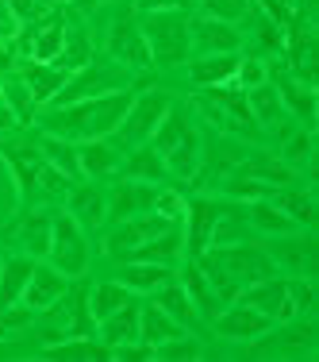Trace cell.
Here are the masks:
<instances>
[{"label": "cell", "mask_w": 319, "mask_h": 362, "mask_svg": "<svg viewBox=\"0 0 319 362\" xmlns=\"http://www.w3.org/2000/svg\"><path fill=\"white\" fill-rule=\"evenodd\" d=\"M131 100H135L131 89L104 93V97H85V100H73V105L50 108L47 116H42V127H47V135H62V139H70V143L108 139V135H116V127L124 124Z\"/></svg>", "instance_id": "1"}, {"label": "cell", "mask_w": 319, "mask_h": 362, "mask_svg": "<svg viewBox=\"0 0 319 362\" xmlns=\"http://www.w3.org/2000/svg\"><path fill=\"white\" fill-rule=\"evenodd\" d=\"M196 266L204 270V278L212 281V289L219 293L223 305H231L246 286L277 274V262L270 258V251H265V247H250V243L208 247L204 255H196Z\"/></svg>", "instance_id": "2"}, {"label": "cell", "mask_w": 319, "mask_h": 362, "mask_svg": "<svg viewBox=\"0 0 319 362\" xmlns=\"http://www.w3.org/2000/svg\"><path fill=\"white\" fill-rule=\"evenodd\" d=\"M235 300L258 308V313L270 316L273 324H289V320H296V316H308V313H312V305H315L312 278H296V274H292V278H277V274H270V278L246 286Z\"/></svg>", "instance_id": "3"}, {"label": "cell", "mask_w": 319, "mask_h": 362, "mask_svg": "<svg viewBox=\"0 0 319 362\" xmlns=\"http://www.w3.org/2000/svg\"><path fill=\"white\" fill-rule=\"evenodd\" d=\"M150 146L158 151V158L166 162V170L174 177H193L196 170H200V132H196L193 119L174 105L162 116V124L154 127Z\"/></svg>", "instance_id": "4"}, {"label": "cell", "mask_w": 319, "mask_h": 362, "mask_svg": "<svg viewBox=\"0 0 319 362\" xmlns=\"http://www.w3.org/2000/svg\"><path fill=\"white\" fill-rule=\"evenodd\" d=\"M143 39L150 47V62L154 66H181L188 58L193 47V20L188 12H143L139 20Z\"/></svg>", "instance_id": "5"}, {"label": "cell", "mask_w": 319, "mask_h": 362, "mask_svg": "<svg viewBox=\"0 0 319 362\" xmlns=\"http://www.w3.org/2000/svg\"><path fill=\"white\" fill-rule=\"evenodd\" d=\"M119 89H131V70L116 58H100V62H89L77 74H70V81L58 89L50 108L73 105V100H85V97H104V93H119Z\"/></svg>", "instance_id": "6"}, {"label": "cell", "mask_w": 319, "mask_h": 362, "mask_svg": "<svg viewBox=\"0 0 319 362\" xmlns=\"http://www.w3.org/2000/svg\"><path fill=\"white\" fill-rule=\"evenodd\" d=\"M50 266L66 278H81L89 270V243H85V228L70 212H54V228H50Z\"/></svg>", "instance_id": "7"}, {"label": "cell", "mask_w": 319, "mask_h": 362, "mask_svg": "<svg viewBox=\"0 0 319 362\" xmlns=\"http://www.w3.org/2000/svg\"><path fill=\"white\" fill-rule=\"evenodd\" d=\"M174 223H181V220H169V216H162V212H139V216H127V220L112 223L104 251H108L112 258H124V262H127V258L139 251L146 239H154L158 231L174 228Z\"/></svg>", "instance_id": "8"}, {"label": "cell", "mask_w": 319, "mask_h": 362, "mask_svg": "<svg viewBox=\"0 0 319 362\" xmlns=\"http://www.w3.org/2000/svg\"><path fill=\"white\" fill-rule=\"evenodd\" d=\"M169 105L174 100L166 97V93H143V97H135L131 100V108H127V116H124V124L116 127V135L124 143H131V146H139V143H150V135H154V127L162 124V116L169 112Z\"/></svg>", "instance_id": "9"}, {"label": "cell", "mask_w": 319, "mask_h": 362, "mask_svg": "<svg viewBox=\"0 0 319 362\" xmlns=\"http://www.w3.org/2000/svg\"><path fill=\"white\" fill-rule=\"evenodd\" d=\"M212 324H215V332H219L223 339H239V343H250V339H258V335H265L270 327H277L270 316H262L258 308L243 305V300L223 305L219 313L212 316Z\"/></svg>", "instance_id": "10"}, {"label": "cell", "mask_w": 319, "mask_h": 362, "mask_svg": "<svg viewBox=\"0 0 319 362\" xmlns=\"http://www.w3.org/2000/svg\"><path fill=\"white\" fill-rule=\"evenodd\" d=\"M315 347V324L312 320H289L284 332H265L258 335V343L250 347V355H312Z\"/></svg>", "instance_id": "11"}, {"label": "cell", "mask_w": 319, "mask_h": 362, "mask_svg": "<svg viewBox=\"0 0 319 362\" xmlns=\"http://www.w3.org/2000/svg\"><path fill=\"white\" fill-rule=\"evenodd\" d=\"M108 50H112V58L116 62H124L127 70H150V47H146V39H143V28H139V20H131V16H124V20H116L112 23V35H108Z\"/></svg>", "instance_id": "12"}, {"label": "cell", "mask_w": 319, "mask_h": 362, "mask_svg": "<svg viewBox=\"0 0 319 362\" xmlns=\"http://www.w3.org/2000/svg\"><path fill=\"white\" fill-rule=\"evenodd\" d=\"M219 212H223V204L219 201H204V197H200V201H193V204H185L181 231H185V251H188V258H196V255L208 251Z\"/></svg>", "instance_id": "13"}, {"label": "cell", "mask_w": 319, "mask_h": 362, "mask_svg": "<svg viewBox=\"0 0 319 362\" xmlns=\"http://www.w3.org/2000/svg\"><path fill=\"white\" fill-rule=\"evenodd\" d=\"M66 286H70V278L58 274L54 266H35L31 278H28V286H23L20 305L31 308V313H50V308L66 297Z\"/></svg>", "instance_id": "14"}, {"label": "cell", "mask_w": 319, "mask_h": 362, "mask_svg": "<svg viewBox=\"0 0 319 362\" xmlns=\"http://www.w3.org/2000/svg\"><path fill=\"white\" fill-rule=\"evenodd\" d=\"M154 197H158V185L124 177L116 189H112V197H108V220L119 223L127 216H139V212H154Z\"/></svg>", "instance_id": "15"}, {"label": "cell", "mask_w": 319, "mask_h": 362, "mask_svg": "<svg viewBox=\"0 0 319 362\" xmlns=\"http://www.w3.org/2000/svg\"><path fill=\"white\" fill-rule=\"evenodd\" d=\"M66 31L70 28H66L58 16H50V20L35 23V28H23L20 50L31 58V62H54L58 50H62V42H66Z\"/></svg>", "instance_id": "16"}, {"label": "cell", "mask_w": 319, "mask_h": 362, "mask_svg": "<svg viewBox=\"0 0 319 362\" xmlns=\"http://www.w3.org/2000/svg\"><path fill=\"white\" fill-rule=\"evenodd\" d=\"M20 81H23V89L31 93L35 105H50V100L58 97V89L70 81V74H66L62 66H54V62H31L28 58V62L20 66Z\"/></svg>", "instance_id": "17"}, {"label": "cell", "mask_w": 319, "mask_h": 362, "mask_svg": "<svg viewBox=\"0 0 319 362\" xmlns=\"http://www.w3.org/2000/svg\"><path fill=\"white\" fill-rule=\"evenodd\" d=\"M193 42L204 50V54H239L243 35L235 31V23H223V20L204 16V20L193 23Z\"/></svg>", "instance_id": "18"}, {"label": "cell", "mask_w": 319, "mask_h": 362, "mask_svg": "<svg viewBox=\"0 0 319 362\" xmlns=\"http://www.w3.org/2000/svg\"><path fill=\"white\" fill-rule=\"evenodd\" d=\"M315 239L312 235H300V239H284L277 251H270V258L277 262V270H289L296 278H315Z\"/></svg>", "instance_id": "19"}, {"label": "cell", "mask_w": 319, "mask_h": 362, "mask_svg": "<svg viewBox=\"0 0 319 362\" xmlns=\"http://www.w3.org/2000/svg\"><path fill=\"white\" fill-rule=\"evenodd\" d=\"M70 216L81 228H100L108 220V193L100 185H70Z\"/></svg>", "instance_id": "20"}, {"label": "cell", "mask_w": 319, "mask_h": 362, "mask_svg": "<svg viewBox=\"0 0 319 362\" xmlns=\"http://www.w3.org/2000/svg\"><path fill=\"white\" fill-rule=\"evenodd\" d=\"M77 166H81V177L89 181L112 177L119 170V151L108 139H85L77 143Z\"/></svg>", "instance_id": "21"}, {"label": "cell", "mask_w": 319, "mask_h": 362, "mask_svg": "<svg viewBox=\"0 0 319 362\" xmlns=\"http://www.w3.org/2000/svg\"><path fill=\"white\" fill-rule=\"evenodd\" d=\"M235 174L262 181L265 189H284V185H292V177H296L292 166L284 158H277V154H250V158H243L235 166Z\"/></svg>", "instance_id": "22"}, {"label": "cell", "mask_w": 319, "mask_h": 362, "mask_svg": "<svg viewBox=\"0 0 319 362\" xmlns=\"http://www.w3.org/2000/svg\"><path fill=\"white\" fill-rule=\"evenodd\" d=\"M174 278H177V270L166 266V262H127L124 274H119V281H124L131 293H154Z\"/></svg>", "instance_id": "23"}, {"label": "cell", "mask_w": 319, "mask_h": 362, "mask_svg": "<svg viewBox=\"0 0 319 362\" xmlns=\"http://www.w3.org/2000/svg\"><path fill=\"white\" fill-rule=\"evenodd\" d=\"M181 286H185V293L193 297V305H196V313L204 316V320H212L215 313L223 308V300H219V293L212 289V281L204 278V270L196 266V258H188V266H185V274H181Z\"/></svg>", "instance_id": "24"}, {"label": "cell", "mask_w": 319, "mask_h": 362, "mask_svg": "<svg viewBox=\"0 0 319 362\" xmlns=\"http://www.w3.org/2000/svg\"><path fill=\"white\" fill-rule=\"evenodd\" d=\"M239 70V54H204L188 66V77L204 89H215V85H231Z\"/></svg>", "instance_id": "25"}, {"label": "cell", "mask_w": 319, "mask_h": 362, "mask_svg": "<svg viewBox=\"0 0 319 362\" xmlns=\"http://www.w3.org/2000/svg\"><path fill=\"white\" fill-rule=\"evenodd\" d=\"M188 327H181L169 313H162L158 305H139V339L150 343V347H158V343L174 339V335H185Z\"/></svg>", "instance_id": "26"}, {"label": "cell", "mask_w": 319, "mask_h": 362, "mask_svg": "<svg viewBox=\"0 0 319 362\" xmlns=\"http://www.w3.org/2000/svg\"><path fill=\"white\" fill-rule=\"evenodd\" d=\"M154 305L162 308V313H169L181 327H196V320H200V313H196V305H193V297L185 293V286L174 278V281H166L162 289H154Z\"/></svg>", "instance_id": "27"}, {"label": "cell", "mask_w": 319, "mask_h": 362, "mask_svg": "<svg viewBox=\"0 0 319 362\" xmlns=\"http://www.w3.org/2000/svg\"><path fill=\"white\" fill-rule=\"evenodd\" d=\"M31 270H35V262H31L28 255H12V258H4V266H0V308L20 305L23 286H28Z\"/></svg>", "instance_id": "28"}, {"label": "cell", "mask_w": 319, "mask_h": 362, "mask_svg": "<svg viewBox=\"0 0 319 362\" xmlns=\"http://www.w3.org/2000/svg\"><path fill=\"white\" fill-rule=\"evenodd\" d=\"M243 93H246V108H250V116H254V124H258V127H273V124H281L284 105H281L277 85L262 81V85H254V89H243Z\"/></svg>", "instance_id": "29"}, {"label": "cell", "mask_w": 319, "mask_h": 362, "mask_svg": "<svg viewBox=\"0 0 319 362\" xmlns=\"http://www.w3.org/2000/svg\"><path fill=\"white\" fill-rule=\"evenodd\" d=\"M166 162L158 158V151H154L150 143H139L131 154H127V162H124V177H131V181H146V185H158V181H166Z\"/></svg>", "instance_id": "30"}, {"label": "cell", "mask_w": 319, "mask_h": 362, "mask_svg": "<svg viewBox=\"0 0 319 362\" xmlns=\"http://www.w3.org/2000/svg\"><path fill=\"white\" fill-rule=\"evenodd\" d=\"M97 327H100V339H104L108 347L139 339V305H135V300H127L124 308H116L112 316H104Z\"/></svg>", "instance_id": "31"}, {"label": "cell", "mask_w": 319, "mask_h": 362, "mask_svg": "<svg viewBox=\"0 0 319 362\" xmlns=\"http://www.w3.org/2000/svg\"><path fill=\"white\" fill-rule=\"evenodd\" d=\"M270 201L277 204L281 212H289V216L296 220L300 228H315V223H319V209H315L312 193H304V189H292V185L273 189V193H270Z\"/></svg>", "instance_id": "32"}, {"label": "cell", "mask_w": 319, "mask_h": 362, "mask_svg": "<svg viewBox=\"0 0 319 362\" xmlns=\"http://www.w3.org/2000/svg\"><path fill=\"white\" fill-rule=\"evenodd\" d=\"M127 300H135V293L124 286V281H100V286L89 289V316L92 324H100L104 316H112L116 308H124Z\"/></svg>", "instance_id": "33"}, {"label": "cell", "mask_w": 319, "mask_h": 362, "mask_svg": "<svg viewBox=\"0 0 319 362\" xmlns=\"http://www.w3.org/2000/svg\"><path fill=\"white\" fill-rule=\"evenodd\" d=\"M250 223H254L258 231H265V235H292V231L300 228V223L292 220L289 212H281L277 204L270 201V197H262V201H250Z\"/></svg>", "instance_id": "34"}, {"label": "cell", "mask_w": 319, "mask_h": 362, "mask_svg": "<svg viewBox=\"0 0 319 362\" xmlns=\"http://www.w3.org/2000/svg\"><path fill=\"white\" fill-rule=\"evenodd\" d=\"M39 154H42V158H47L54 170H62V174L70 177V181L81 177V166H77V143L62 139V135H42Z\"/></svg>", "instance_id": "35"}, {"label": "cell", "mask_w": 319, "mask_h": 362, "mask_svg": "<svg viewBox=\"0 0 319 362\" xmlns=\"http://www.w3.org/2000/svg\"><path fill=\"white\" fill-rule=\"evenodd\" d=\"M42 355L47 358H108V343L89 339V335H66L62 343H50Z\"/></svg>", "instance_id": "36"}, {"label": "cell", "mask_w": 319, "mask_h": 362, "mask_svg": "<svg viewBox=\"0 0 319 362\" xmlns=\"http://www.w3.org/2000/svg\"><path fill=\"white\" fill-rule=\"evenodd\" d=\"M92 62V42L85 31H66V42H62V50H58V58H54V66H62L66 74H77L81 66H89Z\"/></svg>", "instance_id": "37"}, {"label": "cell", "mask_w": 319, "mask_h": 362, "mask_svg": "<svg viewBox=\"0 0 319 362\" xmlns=\"http://www.w3.org/2000/svg\"><path fill=\"white\" fill-rule=\"evenodd\" d=\"M277 93H281V105L292 108L300 119H312L315 116V89H312V85L296 81V77H284V81L277 85Z\"/></svg>", "instance_id": "38"}, {"label": "cell", "mask_w": 319, "mask_h": 362, "mask_svg": "<svg viewBox=\"0 0 319 362\" xmlns=\"http://www.w3.org/2000/svg\"><path fill=\"white\" fill-rule=\"evenodd\" d=\"M50 228H54V212H35L23 223V247L35 258H42L50 251Z\"/></svg>", "instance_id": "39"}, {"label": "cell", "mask_w": 319, "mask_h": 362, "mask_svg": "<svg viewBox=\"0 0 319 362\" xmlns=\"http://www.w3.org/2000/svg\"><path fill=\"white\" fill-rule=\"evenodd\" d=\"M8 12L20 20V28H35V23L54 16V4L50 0H8Z\"/></svg>", "instance_id": "40"}, {"label": "cell", "mask_w": 319, "mask_h": 362, "mask_svg": "<svg viewBox=\"0 0 319 362\" xmlns=\"http://www.w3.org/2000/svg\"><path fill=\"white\" fill-rule=\"evenodd\" d=\"M200 4L204 16H212V20H223V23H235L243 20L250 12V0H196Z\"/></svg>", "instance_id": "41"}, {"label": "cell", "mask_w": 319, "mask_h": 362, "mask_svg": "<svg viewBox=\"0 0 319 362\" xmlns=\"http://www.w3.org/2000/svg\"><path fill=\"white\" fill-rule=\"evenodd\" d=\"M8 158H12V166H16V174H20L23 189H35L39 185V170H42V154L39 151H12Z\"/></svg>", "instance_id": "42"}, {"label": "cell", "mask_w": 319, "mask_h": 362, "mask_svg": "<svg viewBox=\"0 0 319 362\" xmlns=\"http://www.w3.org/2000/svg\"><path fill=\"white\" fill-rule=\"evenodd\" d=\"M223 189H227V197H235V201H262V197L273 193V189L262 185V181L243 177V174H231L227 181H223Z\"/></svg>", "instance_id": "43"}, {"label": "cell", "mask_w": 319, "mask_h": 362, "mask_svg": "<svg viewBox=\"0 0 319 362\" xmlns=\"http://www.w3.org/2000/svg\"><path fill=\"white\" fill-rule=\"evenodd\" d=\"M200 355H204V347L196 339H188V335H174V339L154 347V358H200Z\"/></svg>", "instance_id": "44"}, {"label": "cell", "mask_w": 319, "mask_h": 362, "mask_svg": "<svg viewBox=\"0 0 319 362\" xmlns=\"http://www.w3.org/2000/svg\"><path fill=\"white\" fill-rule=\"evenodd\" d=\"M308 154H312V132H292L289 139H284V162H304Z\"/></svg>", "instance_id": "45"}, {"label": "cell", "mask_w": 319, "mask_h": 362, "mask_svg": "<svg viewBox=\"0 0 319 362\" xmlns=\"http://www.w3.org/2000/svg\"><path fill=\"white\" fill-rule=\"evenodd\" d=\"M239 89H254V85L265 81V66L254 62V58H239V70H235Z\"/></svg>", "instance_id": "46"}, {"label": "cell", "mask_w": 319, "mask_h": 362, "mask_svg": "<svg viewBox=\"0 0 319 362\" xmlns=\"http://www.w3.org/2000/svg\"><path fill=\"white\" fill-rule=\"evenodd\" d=\"M139 12H188L196 8V0H135Z\"/></svg>", "instance_id": "47"}, {"label": "cell", "mask_w": 319, "mask_h": 362, "mask_svg": "<svg viewBox=\"0 0 319 362\" xmlns=\"http://www.w3.org/2000/svg\"><path fill=\"white\" fill-rule=\"evenodd\" d=\"M31 316H35V313H31V308H0V335H8V332H16V327H23V324H28L31 320Z\"/></svg>", "instance_id": "48"}, {"label": "cell", "mask_w": 319, "mask_h": 362, "mask_svg": "<svg viewBox=\"0 0 319 362\" xmlns=\"http://www.w3.org/2000/svg\"><path fill=\"white\" fill-rule=\"evenodd\" d=\"M12 127H20V116H16V108L0 97V132H12Z\"/></svg>", "instance_id": "49"}, {"label": "cell", "mask_w": 319, "mask_h": 362, "mask_svg": "<svg viewBox=\"0 0 319 362\" xmlns=\"http://www.w3.org/2000/svg\"><path fill=\"white\" fill-rule=\"evenodd\" d=\"M12 58H16V54H12V47H8L4 39H0V70H12Z\"/></svg>", "instance_id": "50"}, {"label": "cell", "mask_w": 319, "mask_h": 362, "mask_svg": "<svg viewBox=\"0 0 319 362\" xmlns=\"http://www.w3.org/2000/svg\"><path fill=\"white\" fill-rule=\"evenodd\" d=\"M50 4H54V0H50Z\"/></svg>", "instance_id": "51"}]
</instances>
